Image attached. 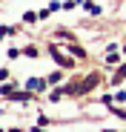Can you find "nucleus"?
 Segmentation results:
<instances>
[{
	"label": "nucleus",
	"mask_w": 126,
	"mask_h": 132,
	"mask_svg": "<svg viewBox=\"0 0 126 132\" xmlns=\"http://www.w3.org/2000/svg\"><path fill=\"white\" fill-rule=\"evenodd\" d=\"M97 83V75H92V78H86L83 83H75V86H69V92H77V95H83V92H89L92 86Z\"/></svg>",
	"instance_id": "nucleus-1"
},
{
	"label": "nucleus",
	"mask_w": 126,
	"mask_h": 132,
	"mask_svg": "<svg viewBox=\"0 0 126 132\" xmlns=\"http://www.w3.org/2000/svg\"><path fill=\"white\" fill-rule=\"evenodd\" d=\"M26 89H29V92H43V89H46V80H43V78H29V80H26Z\"/></svg>",
	"instance_id": "nucleus-2"
},
{
	"label": "nucleus",
	"mask_w": 126,
	"mask_h": 132,
	"mask_svg": "<svg viewBox=\"0 0 126 132\" xmlns=\"http://www.w3.org/2000/svg\"><path fill=\"white\" fill-rule=\"evenodd\" d=\"M52 57H57V60H60L63 69H72V66H75V60H72V57H63V55L57 52V46H52Z\"/></svg>",
	"instance_id": "nucleus-3"
},
{
	"label": "nucleus",
	"mask_w": 126,
	"mask_h": 132,
	"mask_svg": "<svg viewBox=\"0 0 126 132\" xmlns=\"http://www.w3.org/2000/svg\"><path fill=\"white\" fill-rule=\"evenodd\" d=\"M23 20H26V23H34V20H40V14H34V12H26V14H23Z\"/></svg>",
	"instance_id": "nucleus-4"
},
{
	"label": "nucleus",
	"mask_w": 126,
	"mask_h": 132,
	"mask_svg": "<svg viewBox=\"0 0 126 132\" xmlns=\"http://www.w3.org/2000/svg\"><path fill=\"white\" fill-rule=\"evenodd\" d=\"M120 78H126V66H123V69H118V78H115V80H120Z\"/></svg>",
	"instance_id": "nucleus-5"
},
{
	"label": "nucleus",
	"mask_w": 126,
	"mask_h": 132,
	"mask_svg": "<svg viewBox=\"0 0 126 132\" xmlns=\"http://www.w3.org/2000/svg\"><path fill=\"white\" fill-rule=\"evenodd\" d=\"M32 132H43V129H40V126H37V129H32Z\"/></svg>",
	"instance_id": "nucleus-6"
},
{
	"label": "nucleus",
	"mask_w": 126,
	"mask_h": 132,
	"mask_svg": "<svg viewBox=\"0 0 126 132\" xmlns=\"http://www.w3.org/2000/svg\"><path fill=\"white\" fill-rule=\"evenodd\" d=\"M0 132H6V129H0Z\"/></svg>",
	"instance_id": "nucleus-7"
}]
</instances>
